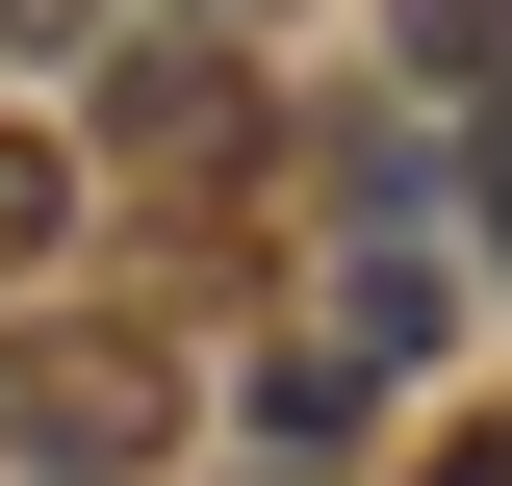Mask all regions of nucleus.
<instances>
[{
    "label": "nucleus",
    "instance_id": "1",
    "mask_svg": "<svg viewBox=\"0 0 512 486\" xmlns=\"http://www.w3.org/2000/svg\"><path fill=\"white\" fill-rule=\"evenodd\" d=\"M0 461L26 486H154L180 461V333L154 307H26L0 333Z\"/></svg>",
    "mask_w": 512,
    "mask_h": 486
},
{
    "label": "nucleus",
    "instance_id": "2",
    "mask_svg": "<svg viewBox=\"0 0 512 486\" xmlns=\"http://www.w3.org/2000/svg\"><path fill=\"white\" fill-rule=\"evenodd\" d=\"M103 180L231 205V180H256V52H205V26H180V52H128V77H103Z\"/></svg>",
    "mask_w": 512,
    "mask_h": 486
},
{
    "label": "nucleus",
    "instance_id": "3",
    "mask_svg": "<svg viewBox=\"0 0 512 486\" xmlns=\"http://www.w3.org/2000/svg\"><path fill=\"white\" fill-rule=\"evenodd\" d=\"M410 26V77H461V103H512V0H384Z\"/></svg>",
    "mask_w": 512,
    "mask_h": 486
},
{
    "label": "nucleus",
    "instance_id": "4",
    "mask_svg": "<svg viewBox=\"0 0 512 486\" xmlns=\"http://www.w3.org/2000/svg\"><path fill=\"white\" fill-rule=\"evenodd\" d=\"M52 231H77V154H52V128H0V282H26Z\"/></svg>",
    "mask_w": 512,
    "mask_h": 486
},
{
    "label": "nucleus",
    "instance_id": "5",
    "mask_svg": "<svg viewBox=\"0 0 512 486\" xmlns=\"http://www.w3.org/2000/svg\"><path fill=\"white\" fill-rule=\"evenodd\" d=\"M410 486H512V410H461V435H436V461H410Z\"/></svg>",
    "mask_w": 512,
    "mask_h": 486
},
{
    "label": "nucleus",
    "instance_id": "6",
    "mask_svg": "<svg viewBox=\"0 0 512 486\" xmlns=\"http://www.w3.org/2000/svg\"><path fill=\"white\" fill-rule=\"evenodd\" d=\"M461 231H487V256H512V103H487V180H461Z\"/></svg>",
    "mask_w": 512,
    "mask_h": 486
},
{
    "label": "nucleus",
    "instance_id": "7",
    "mask_svg": "<svg viewBox=\"0 0 512 486\" xmlns=\"http://www.w3.org/2000/svg\"><path fill=\"white\" fill-rule=\"evenodd\" d=\"M0 26H26V52H77V26H103V0H0Z\"/></svg>",
    "mask_w": 512,
    "mask_h": 486
},
{
    "label": "nucleus",
    "instance_id": "8",
    "mask_svg": "<svg viewBox=\"0 0 512 486\" xmlns=\"http://www.w3.org/2000/svg\"><path fill=\"white\" fill-rule=\"evenodd\" d=\"M231 26H282V0H205V52H231Z\"/></svg>",
    "mask_w": 512,
    "mask_h": 486
}]
</instances>
